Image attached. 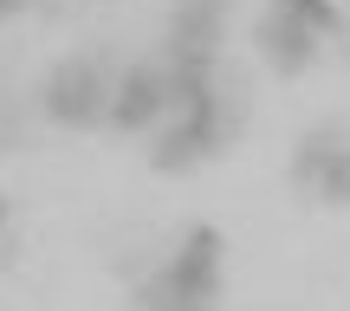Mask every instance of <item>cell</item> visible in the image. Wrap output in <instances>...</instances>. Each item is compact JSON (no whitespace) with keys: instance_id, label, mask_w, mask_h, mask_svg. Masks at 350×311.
<instances>
[{"instance_id":"6da1fadb","label":"cell","mask_w":350,"mask_h":311,"mask_svg":"<svg viewBox=\"0 0 350 311\" xmlns=\"http://www.w3.org/2000/svg\"><path fill=\"white\" fill-rule=\"evenodd\" d=\"M214 292H221V234L214 227H195V240L169 266V279L150 286L143 299L150 305H214Z\"/></svg>"},{"instance_id":"7a4b0ae2","label":"cell","mask_w":350,"mask_h":311,"mask_svg":"<svg viewBox=\"0 0 350 311\" xmlns=\"http://www.w3.org/2000/svg\"><path fill=\"white\" fill-rule=\"evenodd\" d=\"M46 111L59 117V124H98V117H111V98H104V65H98V59L59 65L52 85H46Z\"/></svg>"},{"instance_id":"3957f363","label":"cell","mask_w":350,"mask_h":311,"mask_svg":"<svg viewBox=\"0 0 350 311\" xmlns=\"http://www.w3.org/2000/svg\"><path fill=\"white\" fill-rule=\"evenodd\" d=\"M292 182L318 188L325 201H344V208H350V137H344V130H318V137H305L299 162H292Z\"/></svg>"},{"instance_id":"277c9868","label":"cell","mask_w":350,"mask_h":311,"mask_svg":"<svg viewBox=\"0 0 350 311\" xmlns=\"http://www.w3.org/2000/svg\"><path fill=\"white\" fill-rule=\"evenodd\" d=\"M163 104H169V72L163 65H137V72L117 85V98H111V124L117 130H143V124H156Z\"/></svg>"},{"instance_id":"5b68a950","label":"cell","mask_w":350,"mask_h":311,"mask_svg":"<svg viewBox=\"0 0 350 311\" xmlns=\"http://www.w3.org/2000/svg\"><path fill=\"white\" fill-rule=\"evenodd\" d=\"M214 33H221V0H182L169 59H214Z\"/></svg>"},{"instance_id":"8992f818","label":"cell","mask_w":350,"mask_h":311,"mask_svg":"<svg viewBox=\"0 0 350 311\" xmlns=\"http://www.w3.org/2000/svg\"><path fill=\"white\" fill-rule=\"evenodd\" d=\"M312 33H318L312 20H299L292 7H279L273 20L260 26V46L273 52V65H286V72H299V65L312 59Z\"/></svg>"},{"instance_id":"52a82bcc","label":"cell","mask_w":350,"mask_h":311,"mask_svg":"<svg viewBox=\"0 0 350 311\" xmlns=\"http://www.w3.org/2000/svg\"><path fill=\"white\" fill-rule=\"evenodd\" d=\"M279 7H292L299 20H312L318 33H325V26H338V7H331V0H279Z\"/></svg>"},{"instance_id":"ba28073f","label":"cell","mask_w":350,"mask_h":311,"mask_svg":"<svg viewBox=\"0 0 350 311\" xmlns=\"http://www.w3.org/2000/svg\"><path fill=\"white\" fill-rule=\"evenodd\" d=\"M0 227H7V201H0Z\"/></svg>"},{"instance_id":"9c48e42d","label":"cell","mask_w":350,"mask_h":311,"mask_svg":"<svg viewBox=\"0 0 350 311\" xmlns=\"http://www.w3.org/2000/svg\"><path fill=\"white\" fill-rule=\"evenodd\" d=\"M7 7H20V0H0V13H7Z\"/></svg>"}]
</instances>
